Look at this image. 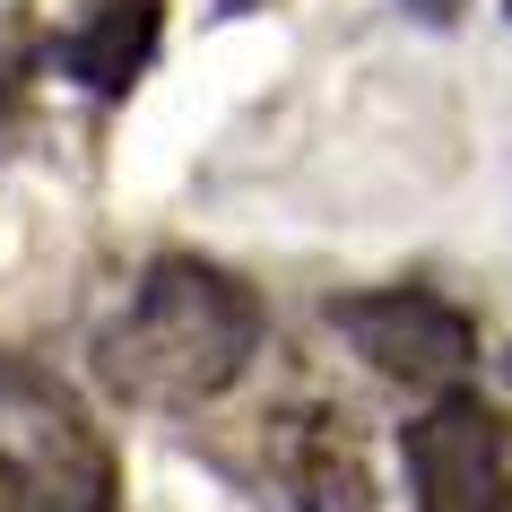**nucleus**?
I'll use <instances>...</instances> for the list:
<instances>
[{
	"label": "nucleus",
	"instance_id": "1",
	"mask_svg": "<svg viewBox=\"0 0 512 512\" xmlns=\"http://www.w3.org/2000/svg\"><path fill=\"white\" fill-rule=\"evenodd\" d=\"M261 296L217 261L165 252L131 287V313L105 330V374L148 408H200L261 356Z\"/></svg>",
	"mask_w": 512,
	"mask_h": 512
},
{
	"label": "nucleus",
	"instance_id": "2",
	"mask_svg": "<svg viewBox=\"0 0 512 512\" xmlns=\"http://www.w3.org/2000/svg\"><path fill=\"white\" fill-rule=\"evenodd\" d=\"M330 330L348 339L374 374L417 382V391H452L478 365V322L434 287H374V296H339Z\"/></svg>",
	"mask_w": 512,
	"mask_h": 512
},
{
	"label": "nucleus",
	"instance_id": "3",
	"mask_svg": "<svg viewBox=\"0 0 512 512\" xmlns=\"http://www.w3.org/2000/svg\"><path fill=\"white\" fill-rule=\"evenodd\" d=\"M408 486H417V512H512L504 417L478 408L469 391H443L408 426Z\"/></svg>",
	"mask_w": 512,
	"mask_h": 512
},
{
	"label": "nucleus",
	"instance_id": "4",
	"mask_svg": "<svg viewBox=\"0 0 512 512\" xmlns=\"http://www.w3.org/2000/svg\"><path fill=\"white\" fill-rule=\"evenodd\" d=\"M53 61H61V79H79L87 96H131L139 70L157 61V0H96L53 44Z\"/></svg>",
	"mask_w": 512,
	"mask_h": 512
},
{
	"label": "nucleus",
	"instance_id": "5",
	"mask_svg": "<svg viewBox=\"0 0 512 512\" xmlns=\"http://www.w3.org/2000/svg\"><path fill=\"white\" fill-rule=\"evenodd\" d=\"M278 478L296 486L304 512H374V478H365L339 417H287L278 426Z\"/></svg>",
	"mask_w": 512,
	"mask_h": 512
},
{
	"label": "nucleus",
	"instance_id": "6",
	"mask_svg": "<svg viewBox=\"0 0 512 512\" xmlns=\"http://www.w3.org/2000/svg\"><path fill=\"white\" fill-rule=\"evenodd\" d=\"M0 512H61V495H53L44 469H27L18 452H0Z\"/></svg>",
	"mask_w": 512,
	"mask_h": 512
},
{
	"label": "nucleus",
	"instance_id": "7",
	"mask_svg": "<svg viewBox=\"0 0 512 512\" xmlns=\"http://www.w3.org/2000/svg\"><path fill=\"white\" fill-rule=\"evenodd\" d=\"M18 105H27V44L0 35V139L18 131Z\"/></svg>",
	"mask_w": 512,
	"mask_h": 512
},
{
	"label": "nucleus",
	"instance_id": "8",
	"mask_svg": "<svg viewBox=\"0 0 512 512\" xmlns=\"http://www.w3.org/2000/svg\"><path fill=\"white\" fill-rule=\"evenodd\" d=\"M417 18H460V0H408Z\"/></svg>",
	"mask_w": 512,
	"mask_h": 512
}]
</instances>
